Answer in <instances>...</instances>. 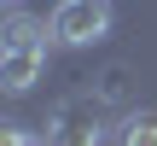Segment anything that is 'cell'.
Returning a JSON list of instances; mask_svg holds the SVG:
<instances>
[{"label": "cell", "mask_w": 157, "mask_h": 146, "mask_svg": "<svg viewBox=\"0 0 157 146\" xmlns=\"http://www.w3.org/2000/svg\"><path fill=\"white\" fill-rule=\"evenodd\" d=\"M111 23H117L111 0H58L52 6V41L58 47H93L111 35Z\"/></svg>", "instance_id": "1"}, {"label": "cell", "mask_w": 157, "mask_h": 146, "mask_svg": "<svg viewBox=\"0 0 157 146\" xmlns=\"http://www.w3.org/2000/svg\"><path fill=\"white\" fill-rule=\"evenodd\" d=\"M52 41V23L47 18H29V12H12L0 23V47H47Z\"/></svg>", "instance_id": "3"}, {"label": "cell", "mask_w": 157, "mask_h": 146, "mask_svg": "<svg viewBox=\"0 0 157 146\" xmlns=\"http://www.w3.org/2000/svg\"><path fill=\"white\" fill-rule=\"evenodd\" d=\"M47 146H105V129H99L93 117H87V123H58Z\"/></svg>", "instance_id": "4"}, {"label": "cell", "mask_w": 157, "mask_h": 146, "mask_svg": "<svg viewBox=\"0 0 157 146\" xmlns=\"http://www.w3.org/2000/svg\"><path fill=\"white\" fill-rule=\"evenodd\" d=\"M47 70V47H0V88L6 94H29Z\"/></svg>", "instance_id": "2"}, {"label": "cell", "mask_w": 157, "mask_h": 146, "mask_svg": "<svg viewBox=\"0 0 157 146\" xmlns=\"http://www.w3.org/2000/svg\"><path fill=\"white\" fill-rule=\"evenodd\" d=\"M6 6H12V12H17V0H6Z\"/></svg>", "instance_id": "7"}, {"label": "cell", "mask_w": 157, "mask_h": 146, "mask_svg": "<svg viewBox=\"0 0 157 146\" xmlns=\"http://www.w3.org/2000/svg\"><path fill=\"white\" fill-rule=\"evenodd\" d=\"M117 146H157V111H134V117H122Z\"/></svg>", "instance_id": "5"}, {"label": "cell", "mask_w": 157, "mask_h": 146, "mask_svg": "<svg viewBox=\"0 0 157 146\" xmlns=\"http://www.w3.org/2000/svg\"><path fill=\"white\" fill-rule=\"evenodd\" d=\"M0 146H41V140H35L23 123H0Z\"/></svg>", "instance_id": "6"}]
</instances>
